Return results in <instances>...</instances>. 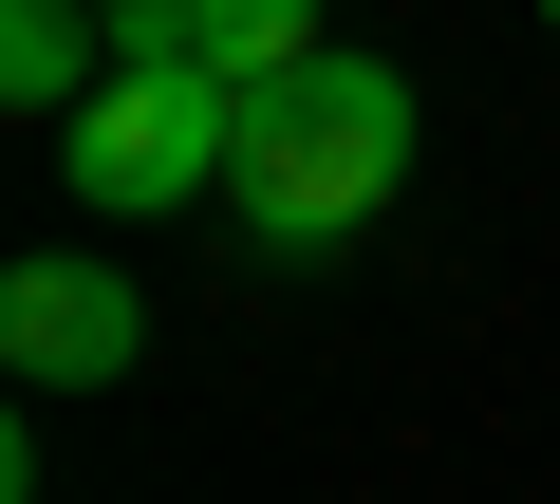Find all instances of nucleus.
Returning <instances> with one entry per match:
<instances>
[{
  "label": "nucleus",
  "mask_w": 560,
  "mask_h": 504,
  "mask_svg": "<svg viewBox=\"0 0 560 504\" xmlns=\"http://www.w3.org/2000/svg\"><path fill=\"white\" fill-rule=\"evenodd\" d=\"M393 187H411V75H393V57L337 38V57H300L280 94H243V168H224V206H243L261 262H337Z\"/></svg>",
  "instance_id": "obj_1"
},
{
  "label": "nucleus",
  "mask_w": 560,
  "mask_h": 504,
  "mask_svg": "<svg viewBox=\"0 0 560 504\" xmlns=\"http://www.w3.org/2000/svg\"><path fill=\"white\" fill-rule=\"evenodd\" d=\"M57 168H75V206L168 224V206H206V187L243 168V94H224V75H187V57H113V94L57 131Z\"/></svg>",
  "instance_id": "obj_2"
},
{
  "label": "nucleus",
  "mask_w": 560,
  "mask_h": 504,
  "mask_svg": "<svg viewBox=\"0 0 560 504\" xmlns=\"http://www.w3.org/2000/svg\"><path fill=\"white\" fill-rule=\"evenodd\" d=\"M131 355H150V300L113 262H20L0 281V374L20 392H113Z\"/></svg>",
  "instance_id": "obj_3"
}]
</instances>
